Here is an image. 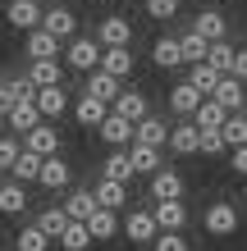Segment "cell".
Instances as JSON below:
<instances>
[{
	"mask_svg": "<svg viewBox=\"0 0 247 251\" xmlns=\"http://www.w3.org/2000/svg\"><path fill=\"white\" fill-rule=\"evenodd\" d=\"M238 224H243V215H238L234 201H211L206 215H201V228H206L211 238H234Z\"/></svg>",
	"mask_w": 247,
	"mask_h": 251,
	"instance_id": "cell-1",
	"label": "cell"
},
{
	"mask_svg": "<svg viewBox=\"0 0 247 251\" xmlns=\"http://www.w3.org/2000/svg\"><path fill=\"white\" fill-rule=\"evenodd\" d=\"M60 60H64V69H74V73H96L101 69V41L96 37H74Z\"/></svg>",
	"mask_w": 247,
	"mask_h": 251,
	"instance_id": "cell-2",
	"label": "cell"
},
{
	"mask_svg": "<svg viewBox=\"0 0 247 251\" xmlns=\"http://www.w3.org/2000/svg\"><path fill=\"white\" fill-rule=\"evenodd\" d=\"M41 32H51L60 46H69V41L78 37V19H74V9H64V5L41 9Z\"/></svg>",
	"mask_w": 247,
	"mask_h": 251,
	"instance_id": "cell-3",
	"label": "cell"
},
{
	"mask_svg": "<svg viewBox=\"0 0 247 251\" xmlns=\"http://www.w3.org/2000/svg\"><path fill=\"white\" fill-rule=\"evenodd\" d=\"M96 41L101 50H128V41H133V23L124 19V14H106L96 27Z\"/></svg>",
	"mask_w": 247,
	"mask_h": 251,
	"instance_id": "cell-4",
	"label": "cell"
},
{
	"mask_svg": "<svg viewBox=\"0 0 247 251\" xmlns=\"http://www.w3.org/2000/svg\"><path fill=\"white\" fill-rule=\"evenodd\" d=\"M156 219H151V210H128L124 215V238L133 242V247H151L156 242Z\"/></svg>",
	"mask_w": 247,
	"mask_h": 251,
	"instance_id": "cell-5",
	"label": "cell"
},
{
	"mask_svg": "<svg viewBox=\"0 0 247 251\" xmlns=\"http://www.w3.org/2000/svg\"><path fill=\"white\" fill-rule=\"evenodd\" d=\"M37 183L46 187V192H69V183H74V165L60 155H51V160H41V174H37Z\"/></svg>",
	"mask_w": 247,
	"mask_h": 251,
	"instance_id": "cell-6",
	"label": "cell"
},
{
	"mask_svg": "<svg viewBox=\"0 0 247 251\" xmlns=\"http://www.w3.org/2000/svg\"><path fill=\"white\" fill-rule=\"evenodd\" d=\"M133 128L137 124H128V119H119V114H106V124H101L96 132H101V142L110 146V151H128V146H133Z\"/></svg>",
	"mask_w": 247,
	"mask_h": 251,
	"instance_id": "cell-7",
	"label": "cell"
},
{
	"mask_svg": "<svg viewBox=\"0 0 247 251\" xmlns=\"http://www.w3.org/2000/svg\"><path fill=\"white\" fill-rule=\"evenodd\" d=\"M60 210L74 219V224H87V219H92L101 205H96V192H92V187H74V192L60 201Z\"/></svg>",
	"mask_w": 247,
	"mask_h": 251,
	"instance_id": "cell-8",
	"label": "cell"
},
{
	"mask_svg": "<svg viewBox=\"0 0 247 251\" xmlns=\"http://www.w3.org/2000/svg\"><path fill=\"white\" fill-rule=\"evenodd\" d=\"M23 78L32 82V92H46V87H64V64H60V60H32Z\"/></svg>",
	"mask_w": 247,
	"mask_h": 251,
	"instance_id": "cell-9",
	"label": "cell"
},
{
	"mask_svg": "<svg viewBox=\"0 0 247 251\" xmlns=\"http://www.w3.org/2000/svg\"><path fill=\"white\" fill-rule=\"evenodd\" d=\"M32 105H37V114H41V124H55L60 114L74 110V105H69V92H64V87H46V92H37Z\"/></svg>",
	"mask_w": 247,
	"mask_h": 251,
	"instance_id": "cell-10",
	"label": "cell"
},
{
	"mask_svg": "<svg viewBox=\"0 0 247 251\" xmlns=\"http://www.w3.org/2000/svg\"><path fill=\"white\" fill-rule=\"evenodd\" d=\"M151 219H156V228H161V233H183L188 205H183V201H156V205H151Z\"/></svg>",
	"mask_w": 247,
	"mask_h": 251,
	"instance_id": "cell-11",
	"label": "cell"
},
{
	"mask_svg": "<svg viewBox=\"0 0 247 251\" xmlns=\"http://www.w3.org/2000/svg\"><path fill=\"white\" fill-rule=\"evenodd\" d=\"M133 146H151V151L169 146V124H165V119H156V114H147V119L133 128Z\"/></svg>",
	"mask_w": 247,
	"mask_h": 251,
	"instance_id": "cell-12",
	"label": "cell"
},
{
	"mask_svg": "<svg viewBox=\"0 0 247 251\" xmlns=\"http://www.w3.org/2000/svg\"><path fill=\"white\" fill-rule=\"evenodd\" d=\"M23 151H32V155H41V160L60 155V132H55L51 124H37V128L23 137Z\"/></svg>",
	"mask_w": 247,
	"mask_h": 251,
	"instance_id": "cell-13",
	"label": "cell"
},
{
	"mask_svg": "<svg viewBox=\"0 0 247 251\" xmlns=\"http://www.w3.org/2000/svg\"><path fill=\"white\" fill-rule=\"evenodd\" d=\"M5 19H9V27H19V32H37L41 27V5L37 0H9Z\"/></svg>",
	"mask_w": 247,
	"mask_h": 251,
	"instance_id": "cell-14",
	"label": "cell"
},
{
	"mask_svg": "<svg viewBox=\"0 0 247 251\" xmlns=\"http://www.w3.org/2000/svg\"><path fill=\"white\" fill-rule=\"evenodd\" d=\"M119 92L124 87L110 78V73H87V82H82V96H92V100H101V105H114V100H119Z\"/></svg>",
	"mask_w": 247,
	"mask_h": 251,
	"instance_id": "cell-15",
	"label": "cell"
},
{
	"mask_svg": "<svg viewBox=\"0 0 247 251\" xmlns=\"http://www.w3.org/2000/svg\"><path fill=\"white\" fill-rule=\"evenodd\" d=\"M201 100H206V96H201L192 82H174V87H169V110L179 114V119H192Z\"/></svg>",
	"mask_w": 247,
	"mask_h": 251,
	"instance_id": "cell-16",
	"label": "cell"
},
{
	"mask_svg": "<svg viewBox=\"0 0 247 251\" xmlns=\"http://www.w3.org/2000/svg\"><path fill=\"white\" fill-rule=\"evenodd\" d=\"M211 100H215L224 114H243V82L234 78V73L220 78V82H215V92H211Z\"/></svg>",
	"mask_w": 247,
	"mask_h": 251,
	"instance_id": "cell-17",
	"label": "cell"
},
{
	"mask_svg": "<svg viewBox=\"0 0 247 251\" xmlns=\"http://www.w3.org/2000/svg\"><path fill=\"white\" fill-rule=\"evenodd\" d=\"M183 174H174V169H161V174H151V201H183Z\"/></svg>",
	"mask_w": 247,
	"mask_h": 251,
	"instance_id": "cell-18",
	"label": "cell"
},
{
	"mask_svg": "<svg viewBox=\"0 0 247 251\" xmlns=\"http://www.w3.org/2000/svg\"><path fill=\"white\" fill-rule=\"evenodd\" d=\"M23 55H27V60H60V55H64V46H60V41H55L51 32H41V27H37V32H27Z\"/></svg>",
	"mask_w": 247,
	"mask_h": 251,
	"instance_id": "cell-19",
	"label": "cell"
},
{
	"mask_svg": "<svg viewBox=\"0 0 247 251\" xmlns=\"http://www.w3.org/2000/svg\"><path fill=\"white\" fill-rule=\"evenodd\" d=\"M192 32H197L201 41H229V23H224V14L201 9L197 19H192Z\"/></svg>",
	"mask_w": 247,
	"mask_h": 251,
	"instance_id": "cell-20",
	"label": "cell"
},
{
	"mask_svg": "<svg viewBox=\"0 0 247 251\" xmlns=\"http://www.w3.org/2000/svg\"><path fill=\"white\" fill-rule=\"evenodd\" d=\"M110 110L119 114V119H128V124H142L151 114V105H147V96H142V92H119V100H114Z\"/></svg>",
	"mask_w": 247,
	"mask_h": 251,
	"instance_id": "cell-21",
	"label": "cell"
},
{
	"mask_svg": "<svg viewBox=\"0 0 247 251\" xmlns=\"http://www.w3.org/2000/svg\"><path fill=\"white\" fill-rule=\"evenodd\" d=\"M106 114H110V105H101V100H92V96H78L74 100V119L82 128H101V124H106Z\"/></svg>",
	"mask_w": 247,
	"mask_h": 251,
	"instance_id": "cell-22",
	"label": "cell"
},
{
	"mask_svg": "<svg viewBox=\"0 0 247 251\" xmlns=\"http://www.w3.org/2000/svg\"><path fill=\"white\" fill-rule=\"evenodd\" d=\"M101 73H110L114 82H124L133 73V50H101Z\"/></svg>",
	"mask_w": 247,
	"mask_h": 251,
	"instance_id": "cell-23",
	"label": "cell"
},
{
	"mask_svg": "<svg viewBox=\"0 0 247 251\" xmlns=\"http://www.w3.org/2000/svg\"><path fill=\"white\" fill-rule=\"evenodd\" d=\"M197 137H201V132L192 128V119L174 124V128H169V151H174V155H192V151H197Z\"/></svg>",
	"mask_w": 247,
	"mask_h": 251,
	"instance_id": "cell-24",
	"label": "cell"
},
{
	"mask_svg": "<svg viewBox=\"0 0 247 251\" xmlns=\"http://www.w3.org/2000/svg\"><path fill=\"white\" fill-rule=\"evenodd\" d=\"M101 178H110V183H133V165H128V151H110L106 155V165H101Z\"/></svg>",
	"mask_w": 247,
	"mask_h": 251,
	"instance_id": "cell-25",
	"label": "cell"
},
{
	"mask_svg": "<svg viewBox=\"0 0 247 251\" xmlns=\"http://www.w3.org/2000/svg\"><path fill=\"white\" fill-rule=\"evenodd\" d=\"M27 210V187L23 183H0V215H23Z\"/></svg>",
	"mask_w": 247,
	"mask_h": 251,
	"instance_id": "cell-26",
	"label": "cell"
},
{
	"mask_svg": "<svg viewBox=\"0 0 247 251\" xmlns=\"http://www.w3.org/2000/svg\"><path fill=\"white\" fill-rule=\"evenodd\" d=\"M151 64L156 69H179L183 64V50H179V37H161L151 46Z\"/></svg>",
	"mask_w": 247,
	"mask_h": 251,
	"instance_id": "cell-27",
	"label": "cell"
},
{
	"mask_svg": "<svg viewBox=\"0 0 247 251\" xmlns=\"http://www.w3.org/2000/svg\"><path fill=\"white\" fill-rule=\"evenodd\" d=\"M92 192H96V205H101V210H114V215H119V205L128 201V187L124 183H110V178H101Z\"/></svg>",
	"mask_w": 247,
	"mask_h": 251,
	"instance_id": "cell-28",
	"label": "cell"
},
{
	"mask_svg": "<svg viewBox=\"0 0 247 251\" xmlns=\"http://www.w3.org/2000/svg\"><path fill=\"white\" fill-rule=\"evenodd\" d=\"M5 124H9V132H23V137H27V132L41 124V114H37L32 100H23V105H14V110L5 114Z\"/></svg>",
	"mask_w": 247,
	"mask_h": 251,
	"instance_id": "cell-29",
	"label": "cell"
},
{
	"mask_svg": "<svg viewBox=\"0 0 247 251\" xmlns=\"http://www.w3.org/2000/svg\"><path fill=\"white\" fill-rule=\"evenodd\" d=\"M87 233H92V242H110L114 233H119V215L114 210H96L87 219Z\"/></svg>",
	"mask_w": 247,
	"mask_h": 251,
	"instance_id": "cell-30",
	"label": "cell"
},
{
	"mask_svg": "<svg viewBox=\"0 0 247 251\" xmlns=\"http://www.w3.org/2000/svg\"><path fill=\"white\" fill-rule=\"evenodd\" d=\"M220 137H224V151H238V146H247V110H243V114H229L224 128H220Z\"/></svg>",
	"mask_w": 247,
	"mask_h": 251,
	"instance_id": "cell-31",
	"label": "cell"
},
{
	"mask_svg": "<svg viewBox=\"0 0 247 251\" xmlns=\"http://www.w3.org/2000/svg\"><path fill=\"white\" fill-rule=\"evenodd\" d=\"M128 165H133V174H161V151H151V146H128Z\"/></svg>",
	"mask_w": 247,
	"mask_h": 251,
	"instance_id": "cell-32",
	"label": "cell"
},
{
	"mask_svg": "<svg viewBox=\"0 0 247 251\" xmlns=\"http://www.w3.org/2000/svg\"><path fill=\"white\" fill-rule=\"evenodd\" d=\"M32 224H37V228H41V233H46V238L55 242V238H60V233L69 228V215L60 210V205H46V210H41V215L32 219Z\"/></svg>",
	"mask_w": 247,
	"mask_h": 251,
	"instance_id": "cell-33",
	"label": "cell"
},
{
	"mask_svg": "<svg viewBox=\"0 0 247 251\" xmlns=\"http://www.w3.org/2000/svg\"><path fill=\"white\" fill-rule=\"evenodd\" d=\"M234 46H229V41H211V50H206V64L220 73V78H229V73H234Z\"/></svg>",
	"mask_w": 247,
	"mask_h": 251,
	"instance_id": "cell-34",
	"label": "cell"
},
{
	"mask_svg": "<svg viewBox=\"0 0 247 251\" xmlns=\"http://www.w3.org/2000/svg\"><path fill=\"white\" fill-rule=\"evenodd\" d=\"M55 242H60V251H92V233H87V224H74V219H69V228Z\"/></svg>",
	"mask_w": 247,
	"mask_h": 251,
	"instance_id": "cell-35",
	"label": "cell"
},
{
	"mask_svg": "<svg viewBox=\"0 0 247 251\" xmlns=\"http://www.w3.org/2000/svg\"><path fill=\"white\" fill-rule=\"evenodd\" d=\"M179 50H183V64H206V50H211V41H201L192 27L179 37Z\"/></svg>",
	"mask_w": 247,
	"mask_h": 251,
	"instance_id": "cell-36",
	"label": "cell"
},
{
	"mask_svg": "<svg viewBox=\"0 0 247 251\" xmlns=\"http://www.w3.org/2000/svg\"><path fill=\"white\" fill-rule=\"evenodd\" d=\"M37 174H41V155H32V151H23L19 160H14V169H9V178L14 183H37Z\"/></svg>",
	"mask_w": 247,
	"mask_h": 251,
	"instance_id": "cell-37",
	"label": "cell"
},
{
	"mask_svg": "<svg viewBox=\"0 0 247 251\" xmlns=\"http://www.w3.org/2000/svg\"><path fill=\"white\" fill-rule=\"evenodd\" d=\"M224 119H229V114H224V110L206 96V100L197 105V114H192V128H224Z\"/></svg>",
	"mask_w": 247,
	"mask_h": 251,
	"instance_id": "cell-38",
	"label": "cell"
},
{
	"mask_svg": "<svg viewBox=\"0 0 247 251\" xmlns=\"http://www.w3.org/2000/svg\"><path fill=\"white\" fill-rule=\"evenodd\" d=\"M51 247V238L41 233L37 224H27V228H19V238H14V251H46Z\"/></svg>",
	"mask_w": 247,
	"mask_h": 251,
	"instance_id": "cell-39",
	"label": "cell"
},
{
	"mask_svg": "<svg viewBox=\"0 0 247 251\" xmlns=\"http://www.w3.org/2000/svg\"><path fill=\"white\" fill-rule=\"evenodd\" d=\"M188 69H192V73H188V82H192L201 96H211V92H215V82H220V73H215L211 64H188Z\"/></svg>",
	"mask_w": 247,
	"mask_h": 251,
	"instance_id": "cell-40",
	"label": "cell"
},
{
	"mask_svg": "<svg viewBox=\"0 0 247 251\" xmlns=\"http://www.w3.org/2000/svg\"><path fill=\"white\" fill-rule=\"evenodd\" d=\"M23 155V142L14 132H0V169H14V160Z\"/></svg>",
	"mask_w": 247,
	"mask_h": 251,
	"instance_id": "cell-41",
	"label": "cell"
},
{
	"mask_svg": "<svg viewBox=\"0 0 247 251\" xmlns=\"http://www.w3.org/2000/svg\"><path fill=\"white\" fill-rule=\"evenodd\" d=\"M201 137H197V151L201 155H224V137H220V128H197Z\"/></svg>",
	"mask_w": 247,
	"mask_h": 251,
	"instance_id": "cell-42",
	"label": "cell"
},
{
	"mask_svg": "<svg viewBox=\"0 0 247 251\" xmlns=\"http://www.w3.org/2000/svg\"><path fill=\"white\" fill-rule=\"evenodd\" d=\"M151 251H192V247H188V238H183V233H156Z\"/></svg>",
	"mask_w": 247,
	"mask_h": 251,
	"instance_id": "cell-43",
	"label": "cell"
},
{
	"mask_svg": "<svg viewBox=\"0 0 247 251\" xmlns=\"http://www.w3.org/2000/svg\"><path fill=\"white\" fill-rule=\"evenodd\" d=\"M147 14H151V19H174V14H179V0H147Z\"/></svg>",
	"mask_w": 247,
	"mask_h": 251,
	"instance_id": "cell-44",
	"label": "cell"
},
{
	"mask_svg": "<svg viewBox=\"0 0 247 251\" xmlns=\"http://www.w3.org/2000/svg\"><path fill=\"white\" fill-rule=\"evenodd\" d=\"M229 165H234V174H238V178H247V146L229 151Z\"/></svg>",
	"mask_w": 247,
	"mask_h": 251,
	"instance_id": "cell-45",
	"label": "cell"
},
{
	"mask_svg": "<svg viewBox=\"0 0 247 251\" xmlns=\"http://www.w3.org/2000/svg\"><path fill=\"white\" fill-rule=\"evenodd\" d=\"M234 78H238V82H247V46L234 55Z\"/></svg>",
	"mask_w": 247,
	"mask_h": 251,
	"instance_id": "cell-46",
	"label": "cell"
},
{
	"mask_svg": "<svg viewBox=\"0 0 247 251\" xmlns=\"http://www.w3.org/2000/svg\"><path fill=\"white\" fill-rule=\"evenodd\" d=\"M243 110H247V82H243Z\"/></svg>",
	"mask_w": 247,
	"mask_h": 251,
	"instance_id": "cell-47",
	"label": "cell"
},
{
	"mask_svg": "<svg viewBox=\"0 0 247 251\" xmlns=\"http://www.w3.org/2000/svg\"><path fill=\"white\" fill-rule=\"evenodd\" d=\"M0 124H5V119H0Z\"/></svg>",
	"mask_w": 247,
	"mask_h": 251,
	"instance_id": "cell-48",
	"label": "cell"
}]
</instances>
